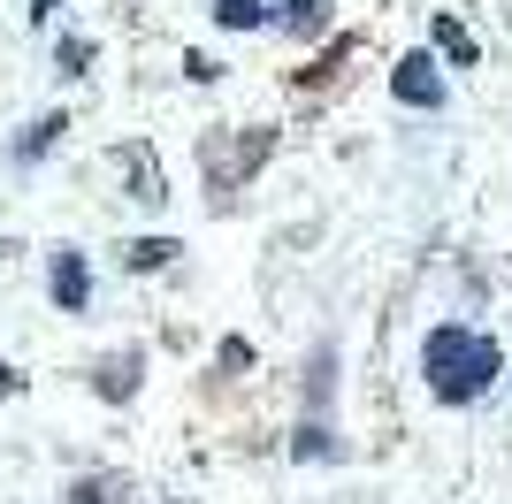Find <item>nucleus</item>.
<instances>
[{
  "label": "nucleus",
  "mask_w": 512,
  "mask_h": 504,
  "mask_svg": "<svg viewBox=\"0 0 512 504\" xmlns=\"http://www.w3.org/2000/svg\"><path fill=\"white\" fill-rule=\"evenodd\" d=\"M497 367H505V359H497V344L482 329H436L421 344V375L444 405H474L497 382Z\"/></svg>",
  "instance_id": "nucleus-1"
},
{
  "label": "nucleus",
  "mask_w": 512,
  "mask_h": 504,
  "mask_svg": "<svg viewBox=\"0 0 512 504\" xmlns=\"http://www.w3.org/2000/svg\"><path fill=\"white\" fill-rule=\"evenodd\" d=\"M390 92H398L406 107H444V77H436V62H428V54H406V62H398V77H390Z\"/></svg>",
  "instance_id": "nucleus-2"
},
{
  "label": "nucleus",
  "mask_w": 512,
  "mask_h": 504,
  "mask_svg": "<svg viewBox=\"0 0 512 504\" xmlns=\"http://www.w3.org/2000/svg\"><path fill=\"white\" fill-rule=\"evenodd\" d=\"M107 497H115L107 482H77V504H107Z\"/></svg>",
  "instance_id": "nucleus-10"
},
{
  "label": "nucleus",
  "mask_w": 512,
  "mask_h": 504,
  "mask_svg": "<svg viewBox=\"0 0 512 504\" xmlns=\"http://www.w3.org/2000/svg\"><path fill=\"white\" fill-rule=\"evenodd\" d=\"M214 23H230V31H253V23H260V0H214Z\"/></svg>",
  "instance_id": "nucleus-6"
},
{
  "label": "nucleus",
  "mask_w": 512,
  "mask_h": 504,
  "mask_svg": "<svg viewBox=\"0 0 512 504\" xmlns=\"http://www.w3.org/2000/svg\"><path fill=\"white\" fill-rule=\"evenodd\" d=\"M283 31H291V39L329 31V0H283Z\"/></svg>",
  "instance_id": "nucleus-4"
},
{
  "label": "nucleus",
  "mask_w": 512,
  "mask_h": 504,
  "mask_svg": "<svg viewBox=\"0 0 512 504\" xmlns=\"http://www.w3.org/2000/svg\"><path fill=\"white\" fill-rule=\"evenodd\" d=\"M85 298H92V275H85V260H77V252H54V306H62V314H77Z\"/></svg>",
  "instance_id": "nucleus-3"
},
{
  "label": "nucleus",
  "mask_w": 512,
  "mask_h": 504,
  "mask_svg": "<svg viewBox=\"0 0 512 504\" xmlns=\"http://www.w3.org/2000/svg\"><path fill=\"white\" fill-rule=\"evenodd\" d=\"M299 459H329V428H321V420L299 428Z\"/></svg>",
  "instance_id": "nucleus-9"
},
{
  "label": "nucleus",
  "mask_w": 512,
  "mask_h": 504,
  "mask_svg": "<svg viewBox=\"0 0 512 504\" xmlns=\"http://www.w3.org/2000/svg\"><path fill=\"white\" fill-rule=\"evenodd\" d=\"M436 54H444V62H459V69H474V54H482V46L467 39V23H436Z\"/></svg>",
  "instance_id": "nucleus-5"
},
{
  "label": "nucleus",
  "mask_w": 512,
  "mask_h": 504,
  "mask_svg": "<svg viewBox=\"0 0 512 504\" xmlns=\"http://www.w3.org/2000/svg\"><path fill=\"white\" fill-rule=\"evenodd\" d=\"M54 138H62V115H46V123H39V130H31V138H23V146H16V153H23V161H31V153H46V146H54Z\"/></svg>",
  "instance_id": "nucleus-8"
},
{
  "label": "nucleus",
  "mask_w": 512,
  "mask_h": 504,
  "mask_svg": "<svg viewBox=\"0 0 512 504\" xmlns=\"http://www.w3.org/2000/svg\"><path fill=\"white\" fill-rule=\"evenodd\" d=\"M169 237H138V245H130V268H161V260H169Z\"/></svg>",
  "instance_id": "nucleus-7"
},
{
  "label": "nucleus",
  "mask_w": 512,
  "mask_h": 504,
  "mask_svg": "<svg viewBox=\"0 0 512 504\" xmlns=\"http://www.w3.org/2000/svg\"><path fill=\"white\" fill-rule=\"evenodd\" d=\"M54 8H62V0H31V16H54Z\"/></svg>",
  "instance_id": "nucleus-11"
}]
</instances>
